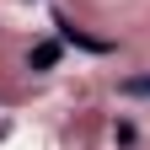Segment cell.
I'll list each match as a JSON object with an SVG mask.
<instances>
[{"label": "cell", "mask_w": 150, "mask_h": 150, "mask_svg": "<svg viewBox=\"0 0 150 150\" xmlns=\"http://www.w3.org/2000/svg\"><path fill=\"white\" fill-rule=\"evenodd\" d=\"M123 91H129V97H150V75H145V81H123Z\"/></svg>", "instance_id": "3"}, {"label": "cell", "mask_w": 150, "mask_h": 150, "mask_svg": "<svg viewBox=\"0 0 150 150\" xmlns=\"http://www.w3.org/2000/svg\"><path fill=\"white\" fill-rule=\"evenodd\" d=\"M54 59H59V43H43V48H32V54H27V64H32V70H48Z\"/></svg>", "instance_id": "2"}, {"label": "cell", "mask_w": 150, "mask_h": 150, "mask_svg": "<svg viewBox=\"0 0 150 150\" xmlns=\"http://www.w3.org/2000/svg\"><path fill=\"white\" fill-rule=\"evenodd\" d=\"M59 38H64V43H81V48H91V54H102V48H107L102 38H86V32H75L70 22H59Z\"/></svg>", "instance_id": "1"}]
</instances>
